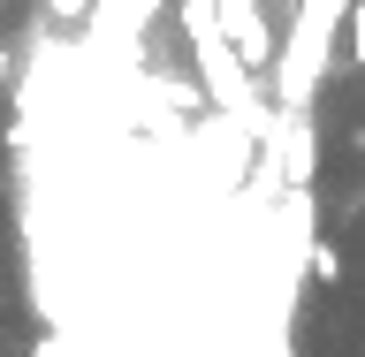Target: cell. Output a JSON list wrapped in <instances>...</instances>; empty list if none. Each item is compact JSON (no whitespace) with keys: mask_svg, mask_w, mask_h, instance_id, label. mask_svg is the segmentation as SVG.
Masks as SVG:
<instances>
[{"mask_svg":"<svg viewBox=\"0 0 365 357\" xmlns=\"http://www.w3.org/2000/svg\"><path fill=\"white\" fill-rule=\"evenodd\" d=\"M213 16H221V38H228V53H236L244 68L274 61V23H267L259 0H213Z\"/></svg>","mask_w":365,"mask_h":357,"instance_id":"obj_1","label":"cell"},{"mask_svg":"<svg viewBox=\"0 0 365 357\" xmlns=\"http://www.w3.org/2000/svg\"><path fill=\"white\" fill-rule=\"evenodd\" d=\"M0 76H8V46H0Z\"/></svg>","mask_w":365,"mask_h":357,"instance_id":"obj_3","label":"cell"},{"mask_svg":"<svg viewBox=\"0 0 365 357\" xmlns=\"http://www.w3.org/2000/svg\"><path fill=\"white\" fill-rule=\"evenodd\" d=\"M342 38H350V61H365V0L342 8Z\"/></svg>","mask_w":365,"mask_h":357,"instance_id":"obj_2","label":"cell"}]
</instances>
